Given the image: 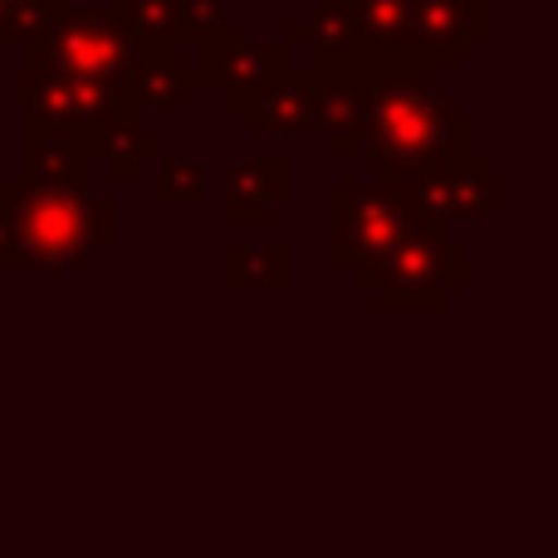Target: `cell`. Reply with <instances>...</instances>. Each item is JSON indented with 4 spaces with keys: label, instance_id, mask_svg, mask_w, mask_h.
Returning a JSON list of instances; mask_svg holds the SVG:
<instances>
[{
    "label": "cell",
    "instance_id": "obj_20",
    "mask_svg": "<svg viewBox=\"0 0 558 558\" xmlns=\"http://www.w3.org/2000/svg\"><path fill=\"white\" fill-rule=\"evenodd\" d=\"M0 270H5V221H0Z\"/></svg>",
    "mask_w": 558,
    "mask_h": 558
},
{
    "label": "cell",
    "instance_id": "obj_15",
    "mask_svg": "<svg viewBox=\"0 0 558 558\" xmlns=\"http://www.w3.org/2000/svg\"><path fill=\"white\" fill-rule=\"evenodd\" d=\"M231 20L226 0H177V45L196 49L216 35V29Z\"/></svg>",
    "mask_w": 558,
    "mask_h": 558
},
{
    "label": "cell",
    "instance_id": "obj_6",
    "mask_svg": "<svg viewBox=\"0 0 558 558\" xmlns=\"http://www.w3.org/2000/svg\"><path fill=\"white\" fill-rule=\"evenodd\" d=\"M133 49H137V39L108 15V5L104 10L64 5L25 49H20V64L123 88V74H128V64H133Z\"/></svg>",
    "mask_w": 558,
    "mask_h": 558
},
{
    "label": "cell",
    "instance_id": "obj_19",
    "mask_svg": "<svg viewBox=\"0 0 558 558\" xmlns=\"http://www.w3.org/2000/svg\"><path fill=\"white\" fill-rule=\"evenodd\" d=\"M15 5H20V10H25V15H29V20H35V25H39V29H45V25H49V20H54V15H59V10H64V5H69V0H15Z\"/></svg>",
    "mask_w": 558,
    "mask_h": 558
},
{
    "label": "cell",
    "instance_id": "obj_7",
    "mask_svg": "<svg viewBox=\"0 0 558 558\" xmlns=\"http://www.w3.org/2000/svg\"><path fill=\"white\" fill-rule=\"evenodd\" d=\"M422 202L426 221L441 226H465V221H485L495 211V182H490V157L475 153H456L441 167H432L426 177L407 182Z\"/></svg>",
    "mask_w": 558,
    "mask_h": 558
},
{
    "label": "cell",
    "instance_id": "obj_13",
    "mask_svg": "<svg viewBox=\"0 0 558 558\" xmlns=\"http://www.w3.org/2000/svg\"><path fill=\"white\" fill-rule=\"evenodd\" d=\"M294 251L289 245H226L221 279L226 289H289L294 284Z\"/></svg>",
    "mask_w": 558,
    "mask_h": 558
},
{
    "label": "cell",
    "instance_id": "obj_5",
    "mask_svg": "<svg viewBox=\"0 0 558 558\" xmlns=\"http://www.w3.org/2000/svg\"><path fill=\"white\" fill-rule=\"evenodd\" d=\"M471 284V251L451 241V226L426 221L407 241L392 245V255L377 270V304L387 314H436Z\"/></svg>",
    "mask_w": 558,
    "mask_h": 558
},
{
    "label": "cell",
    "instance_id": "obj_14",
    "mask_svg": "<svg viewBox=\"0 0 558 558\" xmlns=\"http://www.w3.org/2000/svg\"><path fill=\"white\" fill-rule=\"evenodd\" d=\"M108 15L133 39L177 45V0H108Z\"/></svg>",
    "mask_w": 558,
    "mask_h": 558
},
{
    "label": "cell",
    "instance_id": "obj_9",
    "mask_svg": "<svg viewBox=\"0 0 558 558\" xmlns=\"http://www.w3.org/2000/svg\"><path fill=\"white\" fill-rule=\"evenodd\" d=\"M294 167L289 157H245L221 172V221L226 226H265L289 202Z\"/></svg>",
    "mask_w": 558,
    "mask_h": 558
},
{
    "label": "cell",
    "instance_id": "obj_3",
    "mask_svg": "<svg viewBox=\"0 0 558 558\" xmlns=\"http://www.w3.org/2000/svg\"><path fill=\"white\" fill-rule=\"evenodd\" d=\"M426 226V211L407 182H357L338 177L333 186V260L353 275L357 289L373 294L377 270L397 241Z\"/></svg>",
    "mask_w": 558,
    "mask_h": 558
},
{
    "label": "cell",
    "instance_id": "obj_1",
    "mask_svg": "<svg viewBox=\"0 0 558 558\" xmlns=\"http://www.w3.org/2000/svg\"><path fill=\"white\" fill-rule=\"evenodd\" d=\"M338 157L377 162V182H416L446 157L465 153L471 118L451 104L441 84L416 69H383L367 78L357 118L328 137Z\"/></svg>",
    "mask_w": 558,
    "mask_h": 558
},
{
    "label": "cell",
    "instance_id": "obj_4",
    "mask_svg": "<svg viewBox=\"0 0 558 558\" xmlns=\"http://www.w3.org/2000/svg\"><path fill=\"white\" fill-rule=\"evenodd\" d=\"M20 118H25V128H59V133L84 137L94 157H104L108 137L137 128V108L128 104L123 88L29 64H20Z\"/></svg>",
    "mask_w": 558,
    "mask_h": 558
},
{
    "label": "cell",
    "instance_id": "obj_16",
    "mask_svg": "<svg viewBox=\"0 0 558 558\" xmlns=\"http://www.w3.org/2000/svg\"><path fill=\"white\" fill-rule=\"evenodd\" d=\"M206 192V167L192 157H162L157 172V202L162 206H182V202H202Z\"/></svg>",
    "mask_w": 558,
    "mask_h": 558
},
{
    "label": "cell",
    "instance_id": "obj_10",
    "mask_svg": "<svg viewBox=\"0 0 558 558\" xmlns=\"http://www.w3.org/2000/svg\"><path fill=\"white\" fill-rule=\"evenodd\" d=\"M308 108H314V69L289 64L284 74H275L270 84H260L245 98L241 118H245V133L255 137H284V133L308 137Z\"/></svg>",
    "mask_w": 558,
    "mask_h": 558
},
{
    "label": "cell",
    "instance_id": "obj_12",
    "mask_svg": "<svg viewBox=\"0 0 558 558\" xmlns=\"http://www.w3.org/2000/svg\"><path fill=\"white\" fill-rule=\"evenodd\" d=\"M123 94L137 113H172L186 94L182 45H153V39H137L133 64H128V74H123Z\"/></svg>",
    "mask_w": 558,
    "mask_h": 558
},
{
    "label": "cell",
    "instance_id": "obj_17",
    "mask_svg": "<svg viewBox=\"0 0 558 558\" xmlns=\"http://www.w3.org/2000/svg\"><path fill=\"white\" fill-rule=\"evenodd\" d=\"M143 157H157V133H153V128H128V133L108 137V147H104V157H98V162H113L108 172H113L118 182H133Z\"/></svg>",
    "mask_w": 558,
    "mask_h": 558
},
{
    "label": "cell",
    "instance_id": "obj_11",
    "mask_svg": "<svg viewBox=\"0 0 558 558\" xmlns=\"http://www.w3.org/2000/svg\"><path fill=\"white\" fill-rule=\"evenodd\" d=\"M94 162H98L94 147L74 133H59V128H25V133H20V177H25V182L88 192Z\"/></svg>",
    "mask_w": 558,
    "mask_h": 558
},
{
    "label": "cell",
    "instance_id": "obj_8",
    "mask_svg": "<svg viewBox=\"0 0 558 558\" xmlns=\"http://www.w3.org/2000/svg\"><path fill=\"white\" fill-rule=\"evenodd\" d=\"M416 45L426 69H465L475 45H490L485 0H416Z\"/></svg>",
    "mask_w": 558,
    "mask_h": 558
},
{
    "label": "cell",
    "instance_id": "obj_18",
    "mask_svg": "<svg viewBox=\"0 0 558 558\" xmlns=\"http://www.w3.org/2000/svg\"><path fill=\"white\" fill-rule=\"evenodd\" d=\"M35 35H39V25H35V20H29L25 10L15 5V0H0V49H10V45H20V49H25Z\"/></svg>",
    "mask_w": 558,
    "mask_h": 558
},
{
    "label": "cell",
    "instance_id": "obj_2",
    "mask_svg": "<svg viewBox=\"0 0 558 558\" xmlns=\"http://www.w3.org/2000/svg\"><path fill=\"white\" fill-rule=\"evenodd\" d=\"M5 270H84L113 245V206L74 186L0 177Z\"/></svg>",
    "mask_w": 558,
    "mask_h": 558
}]
</instances>
